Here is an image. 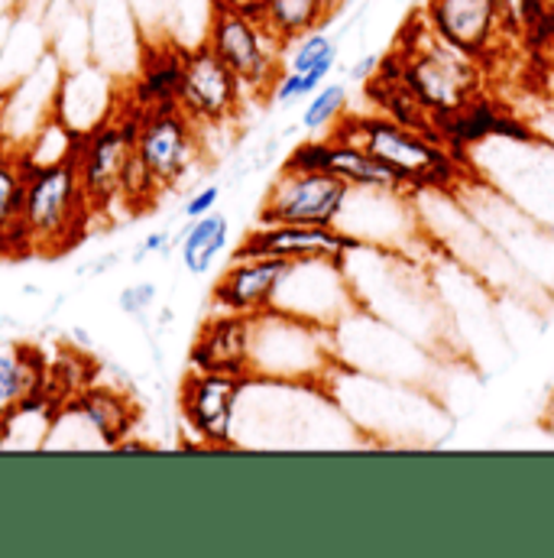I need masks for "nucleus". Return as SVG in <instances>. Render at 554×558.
I'll list each match as a JSON object with an SVG mask.
<instances>
[{
  "label": "nucleus",
  "mask_w": 554,
  "mask_h": 558,
  "mask_svg": "<svg viewBox=\"0 0 554 558\" xmlns=\"http://www.w3.org/2000/svg\"><path fill=\"white\" fill-rule=\"evenodd\" d=\"M328 146H331V140L295 143L292 153L285 156L282 169H292V172H328Z\"/></svg>",
  "instance_id": "29"
},
{
  "label": "nucleus",
  "mask_w": 554,
  "mask_h": 558,
  "mask_svg": "<svg viewBox=\"0 0 554 558\" xmlns=\"http://www.w3.org/2000/svg\"><path fill=\"white\" fill-rule=\"evenodd\" d=\"M273 308L334 328L360 305L344 274V260H295L279 286Z\"/></svg>",
  "instance_id": "14"
},
{
  "label": "nucleus",
  "mask_w": 554,
  "mask_h": 558,
  "mask_svg": "<svg viewBox=\"0 0 554 558\" xmlns=\"http://www.w3.org/2000/svg\"><path fill=\"white\" fill-rule=\"evenodd\" d=\"M185 43L169 36H146L139 49L137 72L124 85V98L137 111L172 108L178 105L182 75H185Z\"/></svg>",
  "instance_id": "19"
},
{
  "label": "nucleus",
  "mask_w": 554,
  "mask_h": 558,
  "mask_svg": "<svg viewBox=\"0 0 554 558\" xmlns=\"http://www.w3.org/2000/svg\"><path fill=\"white\" fill-rule=\"evenodd\" d=\"M344 274L364 312L406 331L428 351L444 354V341H451L444 302L434 289V279L409 251L360 241L344 257Z\"/></svg>",
  "instance_id": "1"
},
{
  "label": "nucleus",
  "mask_w": 554,
  "mask_h": 558,
  "mask_svg": "<svg viewBox=\"0 0 554 558\" xmlns=\"http://www.w3.org/2000/svg\"><path fill=\"white\" fill-rule=\"evenodd\" d=\"M285 72H295V75H305L315 88H321L328 82V75L334 72L337 65V56H341V46L334 36H328L324 29H315L295 43H288L285 49Z\"/></svg>",
  "instance_id": "26"
},
{
  "label": "nucleus",
  "mask_w": 554,
  "mask_h": 558,
  "mask_svg": "<svg viewBox=\"0 0 554 558\" xmlns=\"http://www.w3.org/2000/svg\"><path fill=\"white\" fill-rule=\"evenodd\" d=\"M250 348H254V315L218 312L198 328V338L188 351V367L250 374Z\"/></svg>",
  "instance_id": "21"
},
{
  "label": "nucleus",
  "mask_w": 554,
  "mask_h": 558,
  "mask_svg": "<svg viewBox=\"0 0 554 558\" xmlns=\"http://www.w3.org/2000/svg\"><path fill=\"white\" fill-rule=\"evenodd\" d=\"M393 56L399 62L403 88L434 118L480 98V62L444 43L424 16L403 29Z\"/></svg>",
  "instance_id": "3"
},
{
  "label": "nucleus",
  "mask_w": 554,
  "mask_h": 558,
  "mask_svg": "<svg viewBox=\"0 0 554 558\" xmlns=\"http://www.w3.org/2000/svg\"><path fill=\"white\" fill-rule=\"evenodd\" d=\"M49 393V357L33 344L0 348V416Z\"/></svg>",
  "instance_id": "23"
},
{
  "label": "nucleus",
  "mask_w": 554,
  "mask_h": 558,
  "mask_svg": "<svg viewBox=\"0 0 554 558\" xmlns=\"http://www.w3.org/2000/svg\"><path fill=\"white\" fill-rule=\"evenodd\" d=\"M121 108H124V82L91 59L62 72L52 118L62 121L75 137H85L101 124H108L111 118H118Z\"/></svg>",
  "instance_id": "18"
},
{
  "label": "nucleus",
  "mask_w": 554,
  "mask_h": 558,
  "mask_svg": "<svg viewBox=\"0 0 554 558\" xmlns=\"http://www.w3.org/2000/svg\"><path fill=\"white\" fill-rule=\"evenodd\" d=\"M344 108H347V85H341V82L321 85V88L308 98V108H305V114H301V128H305L308 134H318V131L337 124L341 114H344Z\"/></svg>",
  "instance_id": "27"
},
{
  "label": "nucleus",
  "mask_w": 554,
  "mask_h": 558,
  "mask_svg": "<svg viewBox=\"0 0 554 558\" xmlns=\"http://www.w3.org/2000/svg\"><path fill=\"white\" fill-rule=\"evenodd\" d=\"M65 410L104 448H118L137 422V407L111 387H85L65 403Z\"/></svg>",
  "instance_id": "22"
},
{
  "label": "nucleus",
  "mask_w": 554,
  "mask_h": 558,
  "mask_svg": "<svg viewBox=\"0 0 554 558\" xmlns=\"http://www.w3.org/2000/svg\"><path fill=\"white\" fill-rule=\"evenodd\" d=\"M137 124L139 111L131 108L124 98V108L118 111V118H111L98 131L85 134L75 149L72 162H75L85 202L95 218L111 211L114 205H121V185H124V172L134 159Z\"/></svg>",
  "instance_id": "9"
},
{
  "label": "nucleus",
  "mask_w": 554,
  "mask_h": 558,
  "mask_svg": "<svg viewBox=\"0 0 554 558\" xmlns=\"http://www.w3.org/2000/svg\"><path fill=\"white\" fill-rule=\"evenodd\" d=\"M341 364L334 328L315 325L308 318L267 308L254 315V348L250 374L270 380H295L324 387L328 374Z\"/></svg>",
  "instance_id": "4"
},
{
  "label": "nucleus",
  "mask_w": 554,
  "mask_h": 558,
  "mask_svg": "<svg viewBox=\"0 0 554 558\" xmlns=\"http://www.w3.org/2000/svg\"><path fill=\"white\" fill-rule=\"evenodd\" d=\"M288 267H292L288 260H276V257L231 260V267L218 277L214 289H211L214 312L260 315V312L273 308Z\"/></svg>",
  "instance_id": "20"
},
{
  "label": "nucleus",
  "mask_w": 554,
  "mask_h": 558,
  "mask_svg": "<svg viewBox=\"0 0 554 558\" xmlns=\"http://www.w3.org/2000/svg\"><path fill=\"white\" fill-rule=\"evenodd\" d=\"M421 16L444 43L457 46L477 62H487L493 52H500L503 36L516 33L500 0H424Z\"/></svg>",
  "instance_id": "17"
},
{
  "label": "nucleus",
  "mask_w": 554,
  "mask_h": 558,
  "mask_svg": "<svg viewBox=\"0 0 554 558\" xmlns=\"http://www.w3.org/2000/svg\"><path fill=\"white\" fill-rule=\"evenodd\" d=\"M134 153L143 169L156 179V185L169 192L198 169L205 156V137L201 128L178 105L152 108L139 111Z\"/></svg>",
  "instance_id": "10"
},
{
  "label": "nucleus",
  "mask_w": 554,
  "mask_h": 558,
  "mask_svg": "<svg viewBox=\"0 0 554 558\" xmlns=\"http://www.w3.org/2000/svg\"><path fill=\"white\" fill-rule=\"evenodd\" d=\"M549 3H554V0H549Z\"/></svg>",
  "instance_id": "34"
},
{
  "label": "nucleus",
  "mask_w": 554,
  "mask_h": 558,
  "mask_svg": "<svg viewBox=\"0 0 554 558\" xmlns=\"http://www.w3.org/2000/svg\"><path fill=\"white\" fill-rule=\"evenodd\" d=\"M360 238L337 225H254L231 260L276 257V260H344Z\"/></svg>",
  "instance_id": "16"
},
{
  "label": "nucleus",
  "mask_w": 554,
  "mask_h": 558,
  "mask_svg": "<svg viewBox=\"0 0 554 558\" xmlns=\"http://www.w3.org/2000/svg\"><path fill=\"white\" fill-rule=\"evenodd\" d=\"M337 225L354 238H360L364 244H380L396 251H409L416 241H428L424 228L418 225V215L406 202V189L350 185V198Z\"/></svg>",
  "instance_id": "15"
},
{
  "label": "nucleus",
  "mask_w": 554,
  "mask_h": 558,
  "mask_svg": "<svg viewBox=\"0 0 554 558\" xmlns=\"http://www.w3.org/2000/svg\"><path fill=\"white\" fill-rule=\"evenodd\" d=\"M250 384V374H221V371H192L178 387V413L188 432L198 435L208 448L237 445V413L241 397Z\"/></svg>",
  "instance_id": "12"
},
{
  "label": "nucleus",
  "mask_w": 554,
  "mask_h": 558,
  "mask_svg": "<svg viewBox=\"0 0 554 558\" xmlns=\"http://www.w3.org/2000/svg\"><path fill=\"white\" fill-rule=\"evenodd\" d=\"M88 221H95L75 162H52L39 166L26 175V198H23V228L33 241V251L42 257H59L72 251Z\"/></svg>",
  "instance_id": "6"
},
{
  "label": "nucleus",
  "mask_w": 554,
  "mask_h": 558,
  "mask_svg": "<svg viewBox=\"0 0 554 558\" xmlns=\"http://www.w3.org/2000/svg\"><path fill=\"white\" fill-rule=\"evenodd\" d=\"M247 105L244 82L221 62V56L205 43H192L185 49V75L178 92V108L201 128L218 131L241 118Z\"/></svg>",
  "instance_id": "11"
},
{
  "label": "nucleus",
  "mask_w": 554,
  "mask_h": 558,
  "mask_svg": "<svg viewBox=\"0 0 554 558\" xmlns=\"http://www.w3.org/2000/svg\"><path fill=\"white\" fill-rule=\"evenodd\" d=\"M324 390L360 428V435L380 445H431L451 428V418L428 393V387L373 377L337 364L328 374Z\"/></svg>",
  "instance_id": "2"
},
{
  "label": "nucleus",
  "mask_w": 554,
  "mask_h": 558,
  "mask_svg": "<svg viewBox=\"0 0 554 558\" xmlns=\"http://www.w3.org/2000/svg\"><path fill=\"white\" fill-rule=\"evenodd\" d=\"M334 140L357 143L390 162L413 192L421 189H447L457 179V156L444 146H438L441 137L428 140L416 128H406L393 118H354L337 128Z\"/></svg>",
  "instance_id": "8"
},
{
  "label": "nucleus",
  "mask_w": 554,
  "mask_h": 558,
  "mask_svg": "<svg viewBox=\"0 0 554 558\" xmlns=\"http://www.w3.org/2000/svg\"><path fill=\"white\" fill-rule=\"evenodd\" d=\"M156 299H159L156 282H131L127 289H121L118 305H121V312H127V315H134V318H143V315L156 305Z\"/></svg>",
  "instance_id": "30"
},
{
  "label": "nucleus",
  "mask_w": 554,
  "mask_h": 558,
  "mask_svg": "<svg viewBox=\"0 0 554 558\" xmlns=\"http://www.w3.org/2000/svg\"><path fill=\"white\" fill-rule=\"evenodd\" d=\"M552 418H554V407H552Z\"/></svg>",
  "instance_id": "33"
},
{
  "label": "nucleus",
  "mask_w": 554,
  "mask_h": 558,
  "mask_svg": "<svg viewBox=\"0 0 554 558\" xmlns=\"http://www.w3.org/2000/svg\"><path fill=\"white\" fill-rule=\"evenodd\" d=\"M347 198L350 185L331 172L279 169L257 211V225H337Z\"/></svg>",
  "instance_id": "13"
},
{
  "label": "nucleus",
  "mask_w": 554,
  "mask_h": 558,
  "mask_svg": "<svg viewBox=\"0 0 554 558\" xmlns=\"http://www.w3.org/2000/svg\"><path fill=\"white\" fill-rule=\"evenodd\" d=\"M165 247H169V234L165 231H152V234H146L139 241V251L134 254V260H146L152 254H165Z\"/></svg>",
  "instance_id": "32"
},
{
  "label": "nucleus",
  "mask_w": 554,
  "mask_h": 558,
  "mask_svg": "<svg viewBox=\"0 0 554 558\" xmlns=\"http://www.w3.org/2000/svg\"><path fill=\"white\" fill-rule=\"evenodd\" d=\"M205 43L244 82L247 95H273L288 46L250 7V0H208Z\"/></svg>",
  "instance_id": "5"
},
{
  "label": "nucleus",
  "mask_w": 554,
  "mask_h": 558,
  "mask_svg": "<svg viewBox=\"0 0 554 558\" xmlns=\"http://www.w3.org/2000/svg\"><path fill=\"white\" fill-rule=\"evenodd\" d=\"M227 244H231V218L221 211H208L185 225V231L178 238V260H182L185 274L208 277L214 270V264L224 257Z\"/></svg>",
  "instance_id": "24"
},
{
  "label": "nucleus",
  "mask_w": 554,
  "mask_h": 558,
  "mask_svg": "<svg viewBox=\"0 0 554 558\" xmlns=\"http://www.w3.org/2000/svg\"><path fill=\"white\" fill-rule=\"evenodd\" d=\"M334 344L341 364L386 377L428 387L434 374V351H428L421 341L409 338L406 331L393 328L390 322L357 308L341 325H334Z\"/></svg>",
  "instance_id": "7"
},
{
  "label": "nucleus",
  "mask_w": 554,
  "mask_h": 558,
  "mask_svg": "<svg viewBox=\"0 0 554 558\" xmlns=\"http://www.w3.org/2000/svg\"><path fill=\"white\" fill-rule=\"evenodd\" d=\"M218 198H221V189H218V185H205V189H198V192L182 205V215H185L188 221H195V218L214 211V208H218Z\"/></svg>",
  "instance_id": "31"
},
{
  "label": "nucleus",
  "mask_w": 554,
  "mask_h": 558,
  "mask_svg": "<svg viewBox=\"0 0 554 558\" xmlns=\"http://www.w3.org/2000/svg\"><path fill=\"white\" fill-rule=\"evenodd\" d=\"M26 198V175L10 153H0V231L20 225Z\"/></svg>",
  "instance_id": "28"
},
{
  "label": "nucleus",
  "mask_w": 554,
  "mask_h": 558,
  "mask_svg": "<svg viewBox=\"0 0 554 558\" xmlns=\"http://www.w3.org/2000/svg\"><path fill=\"white\" fill-rule=\"evenodd\" d=\"M250 7L288 46V43L321 29L341 7V0H250Z\"/></svg>",
  "instance_id": "25"
}]
</instances>
